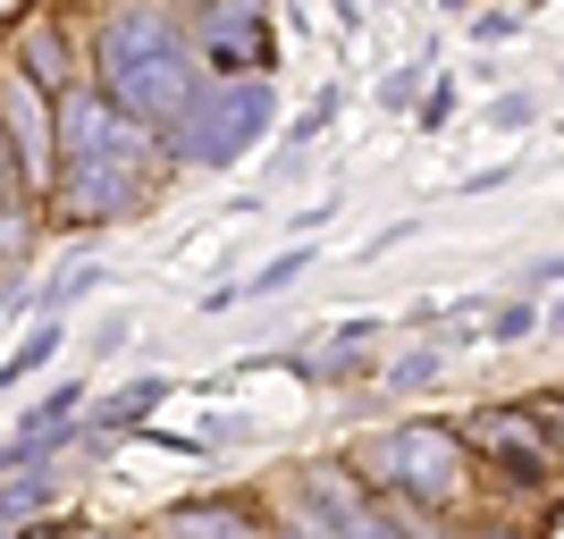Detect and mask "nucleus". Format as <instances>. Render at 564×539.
<instances>
[{"instance_id": "obj_19", "label": "nucleus", "mask_w": 564, "mask_h": 539, "mask_svg": "<svg viewBox=\"0 0 564 539\" xmlns=\"http://www.w3.org/2000/svg\"><path fill=\"white\" fill-rule=\"evenodd\" d=\"M489 118H497V127H522V118H531V101L506 94V101H489Z\"/></svg>"}, {"instance_id": "obj_2", "label": "nucleus", "mask_w": 564, "mask_h": 539, "mask_svg": "<svg viewBox=\"0 0 564 539\" xmlns=\"http://www.w3.org/2000/svg\"><path fill=\"white\" fill-rule=\"evenodd\" d=\"M464 481H471V455H464V439L438 430V422H404V430L362 446V489H397V497H413V506H455Z\"/></svg>"}, {"instance_id": "obj_5", "label": "nucleus", "mask_w": 564, "mask_h": 539, "mask_svg": "<svg viewBox=\"0 0 564 539\" xmlns=\"http://www.w3.org/2000/svg\"><path fill=\"white\" fill-rule=\"evenodd\" d=\"M143 152L152 143H135V152H76V161L51 169V203H59V219H127L143 212Z\"/></svg>"}, {"instance_id": "obj_8", "label": "nucleus", "mask_w": 564, "mask_h": 539, "mask_svg": "<svg viewBox=\"0 0 564 539\" xmlns=\"http://www.w3.org/2000/svg\"><path fill=\"white\" fill-rule=\"evenodd\" d=\"M161 531L169 539H270V515L245 506V497H186V506H169Z\"/></svg>"}, {"instance_id": "obj_15", "label": "nucleus", "mask_w": 564, "mask_h": 539, "mask_svg": "<svg viewBox=\"0 0 564 539\" xmlns=\"http://www.w3.org/2000/svg\"><path fill=\"white\" fill-rule=\"evenodd\" d=\"M329 118H337V85H329V94H321V101H304V118H295V127H286V143H295V152H304V143L321 136V127H329Z\"/></svg>"}, {"instance_id": "obj_20", "label": "nucleus", "mask_w": 564, "mask_h": 539, "mask_svg": "<svg viewBox=\"0 0 564 539\" xmlns=\"http://www.w3.org/2000/svg\"><path fill=\"white\" fill-rule=\"evenodd\" d=\"M480 539H522V531H480Z\"/></svg>"}, {"instance_id": "obj_7", "label": "nucleus", "mask_w": 564, "mask_h": 539, "mask_svg": "<svg viewBox=\"0 0 564 539\" xmlns=\"http://www.w3.org/2000/svg\"><path fill=\"white\" fill-rule=\"evenodd\" d=\"M0 136H9V152H18L25 186H51V136H59L51 94H34L25 76H0Z\"/></svg>"}, {"instance_id": "obj_11", "label": "nucleus", "mask_w": 564, "mask_h": 539, "mask_svg": "<svg viewBox=\"0 0 564 539\" xmlns=\"http://www.w3.org/2000/svg\"><path fill=\"white\" fill-rule=\"evenodd\" d=\"M110 287V270L101 261H85V270H68V279H51L43 287V321H68V304H85V295H101Z\"/></svg>"}, {"instance_id": "obj_16", "label": "nucleus", "mask_w": 564, "mask_h": 539, "mask_svg": "<svg viewBox=\"0 0 564 539\" xmlns=\"http://www.w3.org/2000/svg\"><path fill=\"white\" fill-rule=\"evenodd\" d=\"M51 489H59V481H51V472H34V481H18V489H0V515H34Z\"/></svg>"}, {"instance_id": "obj_14", "label": "nucleus", "mask_w": 564, "mask_h": 539, "mask_svg": "<svg viewBox=\"0 0 564 539\" xmlns=\"http://www.w3.org/2000/svg\"><path fill=\"white\" fill-rule=\"evenodd\" d=\"M422 68H430V60H413V68H388V76H379V110H413V94H422Z\"/></svg>"}, {"instance_id": "obj_6", "label": "nucleus", "mask_w": 564, "mask_h": 539, "mask_svg": "<svg viewBox=\"0 0 564 539\" xmlns=\"http://www.w3.org/2000/svg\"><path fill=\"white\" fill-rule=\"evenodd\" d=\"M464 455H489L506 481H522V489H540V481H556V446H547L540 413L531 405H480V413H464Z\"/></svg>"}, {"instance_id": "obj_21", "label": "nucleus", "mask_w": 564, "mask_h": 539, "mask_svg": "<svg viewBox=\"0 0 564 539\" xmlns=\"http://www.w3.org/2000/svg\"><path fill=\"white\" fill-rule=\"evenodd\" d=\"M438 9H464V0H438Z\"/></svg>"}, {"instance_id": "obj_13", "label": "nucleus", "mask_w": 564, "mask_h": 539, "mask_svg": "<svg viewBox=\"0 0 564 539\" xmlns=\"http://www.w3.org/2000/svg\"><path fill=\"white\" fill-rule=\"evenodd\" d=\"M522 337H540V304H531V295L489 312V346H522Z\"/></svg>"}, {"instance_id": "obj_1", "label": "nucleus", "mask_w": 564, "mask_h": 539, "mask_svg": "<svg viewBox=\"0 0 564 539\" xmlns=\"http://www.w3.org/2000/svg\"><path fill=\"white\" fill-rule=\"evenodd\" d=\"M94 76H101V101L110 110H127L135 127H177V110H186L203 85H194V43L186 25L169 18V9H152V0H135V9H118L110 25H101L94 43Z\"/></svg>"}, {"instance_id": "obj_3", "label": "nucleus", "mask_w": 564, "mask_h": 539, "mask_svg": "<svg viewBox=\"0 0 564 539\" xmlns=\"http://www.w3.org/2000/svg\"><path fill=\"white\" fill-rule=\"evenodd\" d=\"M270 85H203V94L177 110V152H186L194 169H228L253 152V136H270Z\"/></svg>"}, {"instance_id": "obj_9", "label": "nucleus", "mask_w": 564, "mask_h": 539, "mask_svg": "<svg viewBox=\"0 0 564 539\" xmlns=\"http://www.w3.org/2000/svg\"><path fill=\"white\" fill-rule=\"evenodd\" d=\"M169 397V379L161 371H143V379H127L118 397H101V413H94V439H110V430H143V413Z\"/></svg>"}, {"instance_id": "obj_12", "label": "nucleus", "mask_w": 564, "mask_h": 539, "mask_svg": "<svg viewBox=\"0 0 564 539\" xmlns=\"http://www.w3.org/2000/svg\"><path fill=\"white\" fill-rule=\"evenodd\" d=\"M304 270H312V245H286V254H279V261H261V270L236 287V295H286V287L304 279Z\"/></svg>"}, {"instance_id": "obj_17", "label": "nucleus", "mask_w": 564, "mask_h": 539, "mask_svg": "<svg viewBox=\"0 0 564 539\" xmlns=\"http://www.w3.org/2000/svg\"><path fill=\"white\" fill-rule=\"evenodd\" d=\"M422 379H438V354H404L397 371H388V388H422Z\"/></svg>"}, {"instance_id": "obj_4", "label": "nucleus", "mask_w": 564, "mask_h": 539, "mask_svg": "<svg viewBox=\"0 0 564 539\" xmlns=\"http://www.w3.org/2000/svg\"><path fill=\"white\" fill-rule=\"evenodd\" d=\"M194 60H203V85H270L279 68V43L261 25V0H203L194 9Z\"/></svg>"}, {"instance_id": "obj_18", "label": "nucleus", "mask_w": 564, "mask_h": 539, "mask_svg": "<svg viewBox=\"0 0 564 539\" xmlns=\"http://www.w3.org/2000/svg\"><path fill=\"white\" fill-rule=\"evenodd\" d=\"M540 430H547V446L564 455V397H540Z\"/></svg>"}, {"instance_id": "obj_10", "label": "nucleus", "mask_w": 564, "mask_h": 539, "mask_svg": "<svg viewBox=\"0 0 564 539\" xmlns=\"http://www.w3.org/2000/svg\"><path fill=\"white\" fill-rule=\"evenodd\" d=\"M59 337H68V328H59V321H34V328H25V346L9 354V363H0V397H9L18 379H34V371H43L51 354H59Z\"/></svg>"}]
</instances>
